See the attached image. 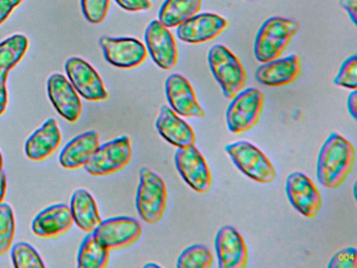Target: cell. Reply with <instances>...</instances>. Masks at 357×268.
Listing matches in <instances>:
<instances>
[{
	"label": "cell",
	"mask_w": 357,
	"mask_h": 268,
	"mask_svg": "<svg viewBox=\"0 0 357 268\" xmlns=\"http://www.w3.org/2000/svg\"><path fill=\"white\" fill-rule=\"evenodd\" d=\"M100 146L99 134L91 130L73 138L59 155L60 165L64 169H78L83 167L89 157Z\"/></svg>",
	"instance_id": "cell-22"
},
{
	"label": "cell",
	"mask_w": 357,
	"mask_h": 268,
	"mask_svg": "<svg viewBox=\"0 0 357 268\" xmlns=\"http://www.w3.org/2000/svg\"><path fill=\"white\" fill-rule=\"evenodd\" d=\"M8 75H0V115L3 114L8 106Z\"/></svg>",
	"instance_id": "cell-35"
},
{
	"label": "cell",
	"mask_w": 357,
	"mask_h": 268,
	"mask_svg": "<svg viewBox=\"0 0 357 268\" xmlns=\"http://www.w3.org/2000/svg\"><path fill=\"white\" fill-rule=\"evenodd\" d=\"M167 197L164 179L152 170L142 168L135 201L139 217L147 223H158L166 211Z\"/></svg>",
	"instance_id": "cell-3"
},
{
	"label": "cell",
	"mask_w": 357,
	"mask_h": 268,
	"mask_svg": "<svg viewBox=\"0 0 357 268\" xmlns=\"http://www.w3.org/2000/svg\"><path fill=\"white\" fill-rule=\"evenodd\" d=\"M12 261L16 268L45 267L38 251L26 242H20L12 248Z\"/></svg>",
	"instance_id": "cell-29"
},
{
	"label": "cell",
	"mask_w": 357,
	"mask_h": 268,
	"mask_svg": "<svg viewBox=\"0 0 357 268\" xmlns=\"http://www.w3.org/2000/svg\"><path fill=\"white\" fill-rule=\"evenodd\" d=\"M131 158L132 146L130 138L123 135L102 146L100 144L83 167L91 175L106 176L126 167Z\"/></svg>",
	"instance_id": "cell-7"
},
{
	"label": "cell",
	"mask_w": 357,
	"mask_h": 268,
	"mask_svg": "<svg viewBox=\"0 0 357 268\" xmlns=\"http://www.w3.org/2000/svg\"><path fill=\"white\" fill-rule=\"evenodd\" d=\"M202 8V0H165L158 13V21L166 27H175L195 16Z\"/></svg>",
	"instance_id": "cell-24"
},
{
	"label": "cell",
	"mask_w": 357,
	"mask_h": 268,
	"mask_svg": "<svg viewBox=\"0 0 357 268\" xmlns=\"http://www.w3.org/2000/svg\"><path fill=\"white\" fill-rule=\"evenodd\" d=\"M212 265V253L200 244L188 247L177 260V268H210Z\"/></svg>",
	"instance_id": "cell-27"
},
{
	"label": "cell",
	"mask_w": 357,
	"mask_h": 268,
	"mask_svg": "<svg viewBox=\"0 0 357 268\" xmlns=\"http://www.w3.org/2000/svg\"><path fill=\"white\" fill-rule=\"evenodd\" d=\"M225 151L238 169L255 181L267 184L277 178L273 163L255 144L241 140L227 144Z\"/></svg>",
	"instance_id": "cell-5"
},
{
	"label": "cell",
	"mask_w": 357,
	"mask_h": 268,
	"mask_svg": "<svg viewBox=\"0 0 357 268\" xmlns=\"http://www.w3.org/2000/svg\"><path fill=\"white\" fill-rule=\"evenodd\" d=\"M301 75V60L296 54L263 63L256 70V79L263 85L285 86L296 81Z\"/></svg>",
	"instance_id": "cell-18"
},
{
	"label": "cell",
	"mask_w": 357,
	"mask_h": 268,
	"mask_svg": "<svg viewBox=\"0 0 357 268\" xmlns=\"http://www.w3.org/2000/svg\"><path fill=\"white\" fill-rule=\"evenodd\" d=\"M109 249L98 241L93 232L83 240L78 253L79 268H104L109 260Z\"/></svg>",
	"instance_id": "cell-26"
},
{
	"label": "cell",
	"mask_w": 357,
	"mask_h": 268,
	"mask_svg": "<svg viewBox=\"0 0 357 268\" xmlns=\"http://www.w3.org/2000/svg\"><path fill=\"white\" fill-rule=\"evenodd\" d=\"M208 65L225 98H231L243 89L246 71L239 59L225 46L217 44L208 52Z\"/></svg>",
	"instance_id": "cell-4"
},
{
	"label": "cell",
	"mask_w": 357,
	"mask_h": 268,
	"mask_svg": "<svg viewBox=\"0 0 357 268\" xmlns=\"http://www.w3.org/2000/svg\"><path fill=\"white\" fill-rule=\"evenodd\" d=\"M70 211L75 223L86 232H93L101 223L95 198L84 188L75 191L70 199Z\"/></svg>",
	"instance_id": "cell-23"
},
{
	"label": "cell",
	"mask_w": 357,
	"mask_h": 268,
	"mask_svg": "<svg viewBox=\"0 0 357 268\" xmlns=\"http://www.w3.org/2000/svg\"><path fill=\"white\" fill-rule=\"evenodd\" d=\"M355 163L352 142L338 133H331L324 142L317 159V176L319 184L337 188L344 184Z\"/></svg>",
	"instance_id": "cell-1"
},
{
	"label": "cell",
	"mask_w": 357,
	"mask_h": 268,
	"mask_svg": "<svg viewBox=\"0 0 357 268\" xmlns=\"http://www.w3.org/2000/svg\"><path fill=\"white\" fill-rule=\"evenodd\" d=\"M100 45L106 61L119 68H133L147 58V48L135 38L103 37Z\"/></svg>",
	"instance_id": "cell-12"
},
{
	"label": "cell",
	"mask_w": 357,
	"mask_h": 268,
	"mask_svg": "<svg viewBox=\"0 0 357 268\" xmlns=\"http://www.w3.org/2000/svg\"><path fill=\"white\" fill-rule=\"evenodd\" d=\"M229 22L218 14H196L177 27V37L190 44L204 43L218 37L225 31Z\"/></svg>",
	"instance_id": "cell-14"
},
{
	"label": "cell",
	"mask_w": 357,
	"mask_h": 268,
	"mask_svg": "<svg viewBox=\"0 0 357 268\" xmlns=\"http://www.w3.org/2000/svg\"><path fill=\"white\" fill-rule=\"evenodd\" d=\"M264 106V96L257 88H248L238 92L227 110V124L234 134L252 129L260 119Z\"/></svg>",
	"instance_id": "cell-6"
},
{
	"label": "cell",
	"mask_w": 357,
	"mask_h": 268,
	"mask_svg": "<svg viewBox=\"0 0 357 268\" xmlns=\"http://www.w3.org/2000/svg\"><path fill=\"white\" fill-rule=\"evenodd\" d=\"M110 0H81L83 14L91 23L99 24L105 20Z\"/></svg>",
	"instance_id": "cell-31"
},
{
	"label": "cell",
	"mask_w": 357,
	"mask_h": 268,
	"mask_svg": "<svg viewBox=\"0 0 357 268\" xmlns=\"http://www.w3.org/2000/svg\"><path fill=\"white\" fill-rule=\"evenodd\" d=\"M66 71L76 91L85 100L97 102L108 98L103 80L86 61L73 57L66 61Z\"/></svg>",
	"instance_id": "cell-9"
},
{
	"label": "cell",
	"mask_w": 357,
	"mask_h": 268,
	"mask_svg": "<svg viewBox=\"0 0 357 268\" xmlns=\"http://www.w3.org/2000/svg\"><path fill=\"white\" fill-rule=\"evenodd\" d=\"M7 193V177L3 171H0V204L3 203Z\"/></svg>",
	"instance_id": "cell-38"
},
{
	"label": "cell",
	"mask_w": 357,
	"mask_h": 268,
	"mask_svg": "<svg viewBox=\"0 0 357 268\" xmlns=\"http://www.w3.org/2000/svg\"><path fill=\"white\" fill-rule=\"evenodd\" d=\"M29 48V39L16 34L0 43V75H9L22 61Z\"/></svg>",
	"instance_id": "cell-25"
},
{
	"label": "cell",
	"mask_w": 357,
	"mask_h": 268,
	"mask_svg": "<svg viewBox=\"0 0 357 268\" xmlns=\"http://www.w3.org/2000/svg\"><path fill=\"white\" fill-rule=\"evenodd\" d=\"M116 3L129 12H141L151 8L152 3L150 0H116Z\"/></svg>",
	"instance_id": "cell-33"
},
{
	"label": "cell",
	"mask_w": 357,
	"mask_h": 268,
	"mask_svg": "<svg viewBox=\"0 0 357 268\" xmlns=\"http://www.w3.org/2000/svg\"><path fill=\"white\" fill-rule=\"evenodd\" d=\"M15 216L7 203L0 204V255L7 253L15 236Z\"/></svg>",
	"instance_id": "cell-28"
},
{
	"label": "cell",
	"mask_w": 357,
	"mask_h": 268,
	"mask_svg": "<svg viewBox=\"0 0 357 268\" xmlns=\"http://www.w3.org/2000/svg\"><path fill=\"white\" fill-rule=\"evenodd\" d=\"M340 4L348 13L352 22L356 24L357 0H340Z\"/></svg>",
	"instance_id": "cell-36"
},
{
	"label": "cell",
	"mask_w": 357,
	"mask_h": 268,
	"mask_svg": "<svg viewBox=\"0 0 357 268\" xmlns=\"http://www.w3.org/2000/svg\"><path fill=\"white\" fill-rule=\"evenodd\" d=\"M329 268H356L357 255L355 247L340 249L330 260Z\"/></svg>",
	"instance_id": "cell-32"
},
{
	"label": "cell",
	"mask_w": 357,
	"mask_h": 268,
	"mask_svg": "<svg viewBox=\"0 0 357 268\" xmlns=\"http://www.w3.org/2000/svg\"><path fill=\"white\" fill-rule=\"evenodd\" d=\"M62 134L55 119H49L34 132L24 144V152L32 161H43L51 156L61 142Z\"/></svg>",
	"instance_id": "cell-21"
},
{
	"label": "cell",
	"mask_w": 357,
	"mask_h": 268,
	"mask_svg": "<svg viewBox=\"0 0 357 268\" xmlns=\"http://www.w3.org/2000/svg\"><path fill=\"white\" fill-rule=\"evenodd\" d=\"M217 259L220 268H243L248 264V251L243 237L236 228L225 225L215 239Z\"/></svg>",
	"instance_id": "cell-17"
},
{
	"label": "cell",
	"mask_w": 357,
	"mask_h": 268,
	"mask_svg": "<svg viewBox=\"0 0 357 268\" xmlns=\"http://www.w3.org/2000/svg\"><path fill=\"white\" fill-rule=\"evenodd\" d=\"M3 155H1V153H0V171H3Z\"/></svg>",
	"instance_id": "cell-40"
},
{
	"label": "cell",
	"mask_w": 357,
	"mask_h": 268,
	"mask_svg": "<svg viewBox=\"0 0 357 268\" xmlns=\"http://www.w3.org/2000/svg\"><path fill=\"white\" fill-rule=\"evenodd\" d=\"M166 96L171 108L185 117H204L192 84L179 73H173L166 81Z\"/></svg>",
	"instance_id": "cell-15"
},
{
	"label": "cell",
	"mask_w": 357,
	"mask_h": 268,
	"mask_svg": "<svg viewBox=\"0 0 357 268\" xmlns=\"http://www.w3.org/2000/svg\"><path fill=\"white\" fill-rule=\"evenodd\" d=\"M348 111L351 115H352L353 119H356L357 117V91L356 89L352 90L350 94L348 96Z\"/></svg>",
	"instance_id": "cell-37"
},
{
	"label": "cell",
	"mask_w": 357,
	"mask_h": 268,
	"mask_svg": "<svg viewBox=\"0 0 357 268\" xmlns=\"http://www.w3.org/2000/svg\"><path fill=\"white\" fill-rule=\"evenodd\" d=\"M142 232L143 230L137 220L121 216L101 221L93 234L101 244L112 251L137 242L141 238Z\"/></svg>",
	"instance_id": "cell-10"
},
{
	"label": "cell",
	"mask_w": 357,
	"mask_h": 268,
	"mask_svg": "<svg viewBox=\"0 0 357 268\" xmlns=\"http://www.w3.org/2000/svg\"><path fill=\"white\" fill-rule=\"evenodd\" d=\"M145 267H160V265L156 263H148L146 264Z\"/></svg>",
	"instance_id": "cell-39"
},
{
	"label": "cell",
	"mask_w": 357,
	"mask_h": 268,
	"mask_svg": "<svg viewBox=\"0 0 357 268\" xmlns=\"http://www.w3.org/2000/svg\"><path fill=\"white\" fill-rule=\"evenodd\" d=\"M47 94L57 112L66 121H77L82 113V103L70 80L54 73L47 81Z\"/></svg>",
	"instance_id": "cell-16"
},
{
	"label": "cell",
	"mask_w": 357,
	"mask_h": 268,
	"mask_svg": "<svg viewBox=\"0 0 357 268\" xmlns=\"http://www.w3.org/2000/svg\"><path fill=\"white\" fill-rule=\"evenodd\" d=\"M298 29L300 24L292 19L279 16L267 19L259 29L255 41L257 61L266 63L280 58Z\"/></svg>",
	"instance_id": "cell-2"
},
{
	"label": "cell",
	"mask_w": 357,
	"mask_h": 268,
	"mask_svg": "<svg viewBox=\"0 0 357 268\" xmlns=\"http://www.w3.org/2000/svg\"><path fill=\"white\" fill-rule=\"evenodd\" d=\"M145 42L146 48L158 67L169 70L176 65L178 50L174 36L160 21L149 23L146 29Z\"/></svg>",
	"instance_id": "cell-13"
},
{
	"label": "cell",
	"mask_w": 357,
	"mask_h": 268,
	"mask_svg": "<svg viewBox=\"0 0 357 268\" xmlns=\"http://www.w3.org/2000/svg\"><path fill=\"white\" fill-rule=\"evenodd\" d=\"M72 211L68 205H51L41 211L32 222V230L43 238H53L68 232L74 225Z\"/></svg>",
	"instance_id": "cell-19"
},
{
	"label": "cell",
	"mask_w": 357,
	"mask_h": 268,
	"mask_svg": "<svg viewBox=\"0 0 357 268\" xmlns=\"http://www.w3.org/2000/svg\"><path fill=\"white\" fill-rule=\"evenodd\" d=\"M334 84L347 89H357V57L355 54L344 61L334 79Z\"/></svg>",
	"instance_id": "cell-30"
},
{
	"label": "cell",
	"mask_w": 357,
	"mask_h": 268,
	"mask_svg": "<svg viewBox=\"0 0 357 268\" xmlns=\"http://www.w3.org/2000/svg\"><path fill=\"white\" fill-rule=\"evenodd\" d=\"M286 194L294 209L305 217H315L321 211V194L314 182L302 172H294L288 176Z\"/></svg>",
	"instance_id": "cell-11"
},
{
	"label": "cell",
	"mask_w": 357,
	"mask_h": 268,
	"mask_svg": "<svg viewBox=\"0 0 357 268\" xmlns=\"http://www.w3.org/2000/svg\"><path fill=\"white\" fill-rule=\"evenodd\" d=\"M155 126L160 136L172 146L183 148L195 144V132L171 107H162Z\"/></svg>",
	"instance_id": "cell-20"
},
{
	"label": "cell",
	"mask_w": 357,
	"mask_h": 268,
	"mask_svg": "<svg viewBox=\"0 0 357 268\" xmlns=\"http://www.w3.org/2000/svg\"><path fill=\"white\" fill-rule=\"evenodd\" d=\"M177 171L185 182L197 193L208 192L212 186V174L204 155L193 146L178 148L175 153Z\"/></svg>",
	"instance_id": "cell-8"
},
{
	"label": "cell",
	"mask_w": 357,
	"mask_h": 268,
	"mask_svg": "<svg viewBox=\"0 0 357 268\" xmlns=\"http://www.w3.org/2000/svg\"><path fill=\"white\" fill-rule=\"evenodd\" d=\"M22 1L24 0H0V24L7 20L14 8Z\"/></svg>",
	"instance_id": "cell-34"
}]
</instances>
